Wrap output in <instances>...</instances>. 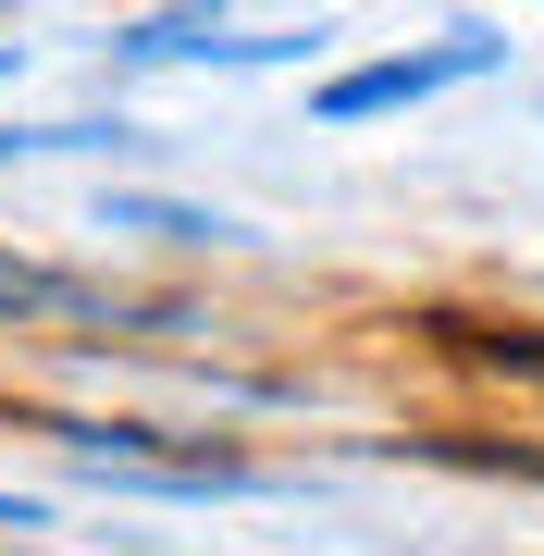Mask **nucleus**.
I'll return each instance as SVG.
<instances>
[{
  "label": "nucleus",
  "mask_w": 544,
  "mask_h": 556,
  "mask_svg": "<svg viewBox=\"0 0 544 556\" xmlns=\"http://www.w3.org/2000/svg\"><path fill=\"white\" fill-rule=\"evenodd\" d=\"M507 38H483V25H458L445 50H408V62H359V75H334L322 87V124H371V112H408V100H433V87H458V75H483Z\"/></svg>",
  "instance_id": "nucleus-1"
},
{
  "label": "nucleus",
  "mask_w": 544,
  "mask_h": 556,
  "mask_svg": "<svg viewBox=\"0 0 544 556\" xmlns=\"http://www.w3.org/2000/svg\"><path fill=\"white\" fill-rule=\"evenodd\" d=\"M112 50L124 62H298V50H322V25H309V38H223L199 13H149V25H124Z\"/></svg>",
  "instance_id": "nucleus-2"
},
{
  "label": "nucleus",
  "mask_w": 544,
  "mask_h": 556,
  "mask_svg": "<svg viewBox=\"0 0 544 556\" xmlns=\"http://www.w3.org/2000/svg\"><path fill=\"white\" fill-rule=\"evenodd\" d=\"M100 236H149V248H223L236 223H223V211H186V199H100Z\"/></svg>",
  "instance_id": "nucleus-3"
},
{
  "label": "nucleus",
  "mask_w": 544,
  "mask_h": 556,
  "mask_svg": "<svg viewBox=\"0 0 544 556\" xmlns=\"http://www.w3.org/2000/svg\"><path fill=\"white\" fill-rule=\"evenodd\" d=\"M25 309H62V321H75V309H100V298H87L75 273H38V260H0V321H25Z\"/></svg>",
  "instance_id": "nucleus-4"
},
{
  "label": "nucleus",
  "mask_w": 544,
  "mask_h": 556,
  "mask_svg": "<svg viewBox=\"0 0 544 556\" xmlns=\"http://www.w3.org/2000/svg\"><path fill=\"white\" fill-rule=\"evenodd\" d=\"M50 149H137V124H0V161H50Z\"/></svg>",
  "instance_id": "nucleus-5"
},
{
  "label": "nucleus",
  "mask_w": 544,
  "mask_h": 556,
  "mask_svg": "<svg viewBox=\"0 0 544 556\" xmlns=\"http://www.w3.org/2000/svg\"><path fill=\"white\" fill-rule=\"evenodd\" d=\"M0 532H38V495H0Z\"/></svg>",
  "instance_id": "nucleus-6"
}]
</instances>
